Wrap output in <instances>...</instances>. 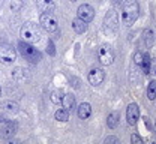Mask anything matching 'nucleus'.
I'll return each mask as SVG.
<instances>
[{"mask_svg": "<svg viewBox=\"0 0 156 144\" xmlns=\"http://www.w3.org/2000/svg\"><path fill=\"white\" fill-rule=\"evenodd\" d=\"M150 74L156 77V59H150Z\"/></svg>", "mask_w": 156, "mask_h": 144, "instance_id": "28", "label": "nucleus"}, {"mask_svg": "<svg viewBox=\"0 0 156 144\" xmlns=\"http://www.w3.org/2000/svg\"><path fill=\"white\" fill-rule=\"evenodd\" d=\"M36 6L41 12H54L56 9V5H54V0H36Z\"/></svg>", "mask_w": 156, "mask_h": 144, "instance_id": "13", "label": "nucleus"}, {"mask_svg": "<svg viewBox=\"0 0 156 144\" xmlns=\"http://www.w3.org/2000/svg\"><path fill=\"white\" fill-rule=\"evenodd\" d=\"M2 122H8V119L3 117V116H0V123H2Z\"/></svg>", "mask_w": 156, "mask_h": 144, "instance_id": "32", "label": "nucleus"}, {"mask_svg": "<svg viewBox=\"0 0 156 144\" xmlns=\"http://www.w3.org/2000/svg\"><path fill=\"white\" fill-rule=\"evenodd\" d=\"M143 60H144V54L141 53V51H136L135 54H134V62L141 68V65H143Z\"/></svg>", "mask_w": 156, "mask_h": 144, "instance_id": "24", "label": "nucleus"}, {"mask_svg": "<svg viewBox=\"0 0 156 144\" xmlns=\"http://www.w3.org/2000/svg\"><path fill=\"white\" fill-rule=\"evenodd\" d=\"M147 98L150 101H155L156 99V80H152L147 86Z\"/></svg>", "mask_w": 156, "mask_h": 144, "instance_id": "21", "label": "nucleus"}, {"mask_svg": "<svg viewBox=\"0 0 156 144\" xmlns=\"http://www.w3.org/2000/svg\"><path fill=\"white\" fill-rule=\"evenodd\" d=\"M47 53L50 54V56H54L56 54V47H54V42L51 41H48V45H47Z\"/></svg>", "mask_w": 156, "mask_h": 144, "instance_id": "26", "label": "nucleus"}, {"mask_svg": "<svg viewBox=\"0 0 156 144\" xmlns=\"http://www.w3.org/2000/svg\"><path fill=\"white\" fill-rule=\"evenodd\" d=\"M0 95H2V89H0Z\"/></svg>", "mask_w": 156, "mask_h": 144, "instance_id": "35", "label": "nucleus"}, {"mask_svg": "<svg viewBox=\"0 0 156 144\" xmlns=\"http://www.w3.org/2000/svg\"><path fill=\"white\" fill-rule=\"evenodd\" d=\"M15 132H17V123L8 120L6 123L0 128V138H2V140H5V138L8 140V138H11Z\"/></svg>", "mask_w": 156, "mask_h": 144, "instance_id": "11", "label": "nucleus"}, {"mask_svg": "<svg viewBox=\"0 0 156 144\" xmlns=\"http://www.w3.org/2000/svg\"><path fill=\"white\" fill-rule=\"evenodd\" d=\"M23 0H12L11 2V9L12 11H18V9H21V6H23Z\"/></svg>", "mask_w": 156, "mask_h": 144, "instance_id": "25", "label": "nucleus"}, {"mask_svg": "<svg viewBox=\"0 0 156 144\" xmlns=\"http://www.w3.org/2000/svg\"><path fill=\"white\" fill-rule=\"evenodd\" d=\"M62 105L63 108H66L69 113L75 108V96L72 93H63V98H62Z\"/></svg>", "mask_w": 156, "mask_h": 144, "instance_id": "15", "label": "nucleus"}, {"mask_svg": "<svg viewBox=\"0 0 156 144\" xmlns=\"http://www.w3.org/2000/svg\"><path fill=\"white\" fill-rule=\"evenodd\" d=\"M141 69L144 71V74H150V56L149 54H144V60L141 65Z\"/></svg>", "mask_w": 156, "mask_h": 144, "instance_id": "23", "label": "nucleus"}, {"mask_svg": "<svg viewBox=\"0 0 156 144\" xmlns=\"http://www.w3.org/2000/svg\"><path fill=\"white\" fill-rule=\"evenodd\" d=\"M126 120L131 126H135L140 120V108L136 104H129L126 108Z\"/></svg>", "mask_w": 156, "mask_h": 144, "instance_id": "9", "label": "nucleus"}, {"mask_svg": "<svg viewBox=\"0 0 156 144\" xmlns=\"http://www.w3.org/2000/svg\"><path fill=\"white\" fill-rule=\"evenodd\" d=\"M98 2H99V0H98Z\"/></svg>", "mask_w": 156, "mask_h": 144, "instance_id": "36", "label": "nucleus"}, {"mask_svg": "<svg viewBox=\"0 0 156 144\" xmlns=\"http://www.w3.org/2000/svg\"><path fill=\"white\" fill-rule=\"evenodd\" d=\"M111 3H113L114 8H117V6H120V5L123 3V0H111Z\"/></svg>", "mask_w": 156, "mask_h": 144, "instance_id": "30", "label": "nucleus"}, {"mask_svg": "<svg viewBox=\"0 0 156 144\" xmlns=\"http://www.w3.org/2000/svg\"><path fill=\"white\" fill-rule=\"evenodd\" d=\"M98 59H99V62L102 63V66L113 65L114 63V51H113V48L110 45H107V44L101 45L99 50H98Z\"/></svg>", "mask_w": 156, "mask_h": 144, "instance_id": "6", "label": "nucleus"}, {"mask_svg": "<svg viewBox=\"0 0 156 144\" xmlns=\"http://www.w3.org/2000/svg\"><path fill=\"white\" fill-rule=\"evenodd\" d=\"M87 78H89V83L92 86H99L105 80V72H104L102 68H93V69H90Z\"/></svg>", "mask_w": 156, "mask_h": 144, "instance_id": "10", "label": "nucleus"}, {"mask_svg": "<svg viewBox=\"0 0 156 144\" xmlns=\"http://www.w3.org/2000/svg\"><path fill=\"white\" fill-rule=\"evenodd\" d=\"M144 122H146V126H147V128H150V122H149L147 117H144Z\"/></svg>", "mask_w": 156, "mask_h": 144, "instance_id": "31", "label": "nucleus"}, {"mask_svg": "<svg viewBox=\"0 0 156 144\" xmlns=\"http://www.w3.org/2000/svg\"><path fill=\"white\" fill-rule=\"evenodd\" d=\"M54 117H56V120H58V122H68L69 120V111L66 108H60V110L56 111Z\"/></svg>", "mask_w": 156, "mask_h": 144, "instance_id": "20", "label": "nucleus"}, {"mask_svg": "<svg viewBox=\"0 0 156 144\" xmlns=\"http://www.w3.org/2000/svg\"><path fill=\"white\" fill-rule=\"evenodd\" d=\"M18 50H20V53H21V56L30 63H38L42 59L41 51H38L32 44H29V42H26V41L18 42Z\"/></svg>", "mask_w": 156, "mask_h": 144, "instance_id": "3", "label": "nucleus"}, {"mask_svg": "<svg viewBox=\"0 0 156 144\" xmlns=\"http://www.w3.org/2000/svg\"><path fill=\"white\" fill-rule=\"evenodd\" d=\"M71 2H77V0H71Z\"/></svg>", "mask_w": 156, "mask_h": 144, "instance_id": "34", "label": "nucleus"}, {"mask_svg": "<svg viewBox=\"0 0 156 144\" xmlns=\"http://www.w3.org/2000/svg\"><path fill=\"white\" fill-rule=\"evenodd\" d=\"M41 38H42V29L36 23L29 21L21 27V39L23 41L29 42V44H36L41 41Z\"/></svg>", "mask_w": 156, "mask_h": 144, "instance_id": "1", "label": "nucleus"}, {"mask_svg": "<svg viewBox=\"0 0 156 144\" xmlns=\"http://www.w3.org/2000/svg\"><path fill=\"white\" fill-rule=\"evenodd\" d=\"M119 120H120V114H119V111H114L107 117V126L110 129H116L119 126Z\"/></svg>", "mask_w": 156, "mask_h": 144, "instance_id": "18", "label": "nucleus"}, {"mask_svg": "<svg viewBox=\"0 0 156 144\" xmlns=\"http://www.w3.org/2000/svg\"><path fill=\"white\" fill-rule=\"evenodd\" d=\"M140 15V6L136 3V0H126L123 5V11H122V21L125 26L131 27L136 21Z\"/></svg>", "mask_w": 156, "mask_h": 144, "instance_id": "2", "label": "nucleus"}, {"mask_svg": "<svg viewBox=\"0 0 156 144\" xmlns=\"http://www.w3.org/2000/svg\"><path fill=\"white\" fill-rule=\"evenodd\" d=\"M72 29H74V32H75L77 35H83V33H86V30H87V23L77 17L75 20L72 21Z\"/></svg>", "mask_w": 156, "mask_h": 144, "instance_id": "17", "label": "nucleus"}, {"mask_svg": "<svg viewBox=\"0 0 156 144\" xmlns=\"http://www.w3.org/2000/svg\"><path fill=\"white\" fill-rule=\"evenodd\" d=\"M90 114H92V105L87 102H83L78 105V110H77V116L80 119H83V120H86V119H89L90 117Z\"/></svg>", "mask_w": 156, "mask_h": 144, "instance_id": "14", "label": "nucleus"}, {"mask_svg": "<svg viewBox=\"0 0 156 144\" xmlns=\"http://www.w3.org/2000/svg\"><path fill=\"white\" fill-rule=\"evenodd\" d=\"M131 143L132 144H143V138H141L136 132H134V134L131 135Z\"/></svg>", "mask_w": 156, "mask_h": 144, "instance_id": "27", "label": "nucleus"}, {"mask_svg": "<svg viewBox=\"0 0 156 144\" xmlns=\"http://www.w3.org/2000/svg\"><path fill=\"white\" fill-rule=\"evenodd\" d=\"M5 111H8V113H12V114H15V113H18L20 111V107L18 104L12 102V101H5V102H2V105H0Z\"/></svg>", "mask_w": 156, "mask_h": 144, "instance_id": "19", "label": "nucleus"}, {"mask_svg": "<svg viewBox=\"0 0 156 144\" xmlns=\"http://www.w3.org/2000/svg\"><path fill=\"white\" fill-rule=\"evenodd\" d=\"M104 27H105V30L108 33H116L117 32V29H119V15H117L116 11H110L105 15Z\"/></svg>", "mask_w": 156, "mask_h": 144, "instance_id": "7", "label": "nucleus"}, {"mask_svg": "<svg viewBox=\"0 0 156 144\" xmlns=\"http://www.w3.org/2000/svg\"><path fill=\"white\" fill-rule=\"evenodd\" d=\"M77 14H78V18H81L83 21H86V23H90V21H93V18H95V9L90 5H87V3H84V5H81L78 8Z\"/></svg>", "mask_w": 156, "mask_h": 144, "instance_id": "8", "label": "nucleus"}, {"mask_svg": "<svg viewBox=\"0 0 156 144\" xmlns=\"http://www.w3.org/2000/svg\"><path fill=\"white\" fill-rule=\"evenodd\" d=\"M104 143H105V144H108V143H119V138H117V137H113V135H111V137H107Z\"/></svg>", "mask_w": 156, "mask_h": 144, "instance_id": "29", "label": "nucleus"}, {"mask_svg": "<svg viewBox=\"0 0 156 144\" xmlns=\"http://www.w3.org/2000/svg\"><path fill=\"white\" fill-rule=\"evenodd\" d=\"M39 24L44 30H47L48 33H56L58 29V23H57V18L50 14V12H42L41 17H39Z\"/></svg>", "mask_w": 156, "mask_h": 144, "instance_id": "5", "label": "nucleus"}, {"mask_svg": "<svg viewBox=\"0 0 156 144\" xmlns=\"http://www.w3.org/2000/svg\"><path fill=\"white\" fill-rule=\"evenodd\" d=\"M12 78L17 83H26L30 78V75H29L27 69H24V68H15L12 71Z\"/></svg>", "mask_w": 156, "mask_h": 144, "instance_id": "12", "label": "nucleus"}, {"mask_svg": "<svg viewBox=\"0 0 156 144\" xmlns=\"http://www.w3.org/2000/svg\"><path fill=\"white\" fill-rule=\"evenodd\" d=\"M62 98H63V92L62 90H54V92H51V102L54 104H60L62 102Z\"/></svg>", "mask_w": 156, "mask_h": 144, "instance_id": "22", "label": "nucleus"}, {"mask_svg": "<svg viewBox=\"0 0 156 144\" xmlns=\"http://www.w3.org/2000/svg\"><path fill=\"white\" fill-rule=\"evenodd\" d=\"M143 41H144L147 48H152L155 45V32L152 29H146L143 32Z\"/></svg>", "mask_w": 156, "mask_h": 144, "instance_id": "16", "label": "nucleus"}, {"mask_svg": "<svg viewBox=\"0 0 156 144\" xmlns=\"http://www.w3.org/2000/svg\"><path fill=\"white\" fill-rule=\"evenodd\" d=\"M15 59H17V50L11 44L2 42L0 44V63L11 65L15 62Z\"/></svg>", "mask_w": 156, "mask_h": 144, "instance_id": "4", "label": "nucleus"}, {"mask_svg": "<svg viewBox=\"0 0 156 144\" xmlns=\"http://www.w3.org/2000/svg\"><path fill=\"white\" fill-rule=\"evenodd\" d=\"M153 131H155V134H156V122H155V126H153Z\"/></svg>", "mask_w": 156, "mask_h": 144, "instance_id": "33", "label": "nucleus"}]
</instances>
